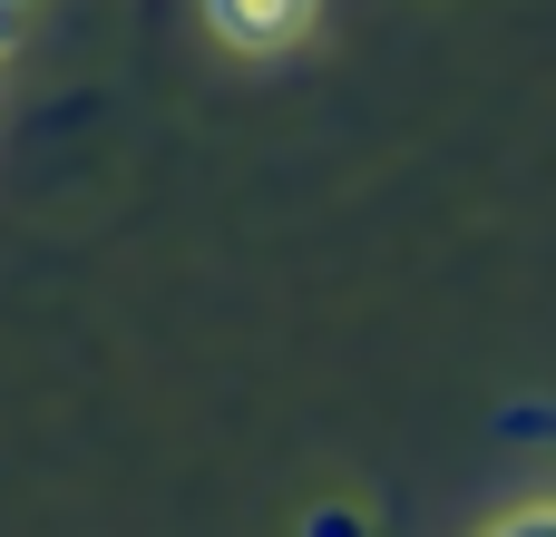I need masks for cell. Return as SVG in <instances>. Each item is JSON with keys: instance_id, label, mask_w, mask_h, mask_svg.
<instances>
[{"instance_id": "obj_4", "label": "cell", "mask_w": 556, "mask_h": 537, "mask_svg": "<svg viewBox=\"0 0 556 537\" xmlns=\"http://www.w3.org/2000/svg\"><path fill=\"white\" fill-rule=\"evenodd\" d=\"M10 39H20V0H0V59H10Z\"/></svg>"}, {"instance_id": "obj_3", "label": "cell", "mask_w": 556, "mask_h": 537, "mask_svg": "<svg viewBox=\"0 0 556 537\" xmlns=\"http://www.w3.org/2000/svg\"><path fill=\"white\" fill-rule=\"evenodd\" d=\"M489 537H556L547 499H518V509H508V519H498V528H489Z\"/></svg>"}, {"instance_id": "obj_2", "label": "cell", "mask_w": 556, "mask_h": 537, "mask_svg": "<svg viewBox=\"0 0 556 537\" xmlns=\"http://www.w3.org/2000/svg\"><path fill=\"white\" fill-rule=\"evenodd\" d=\"M303 537H371V519L352 499H323V509H303Z\"/></svg>"}, {"instance_id": "obj_1", "label": "cell", "mask_w": 556, "mask_h": 537, "mask_svg": "<svg viewBox=\"0 0 556 537\" xmlns=\"http://www.w3.org/2000/svg\"><path fill=\"white\" fill-rule=\"evenodd\" d=\"M195 10H205V29H215L235 59H283V49H303L313 20H323V0H195Z\"/></svg>"}]
</instances>
